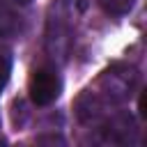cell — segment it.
I'll list each match as a JSON object with an SVG mask.
<instances>
[{
	"label": "cell",
	"instance_id": "cell-1",
	"mask_svg": "<svg viewBox=\"0 0 147 147\" xmlns=\"http://www.w3.org/2000/svg\"><path fill=\"white\" fill-rule=\"evenodd\" d=\"M28 92H30L32 103L48 106V103H53L60 96V92H62V78H60V74L53 67H39L30 76Z\"/></svg>",
	"mask_w": 147,
	"mask_h": 147
},
{
	"label": "cell",
	"instance_id": "cell-2",
	"mask_svg": "<svg viewBox=\"0 0 147 147\" xmlns=\"http://www.w3.org/2000/svg\"><path fill=\"white\" fill-rule=\"evenodd\" d=\"M133 80H136V71H133V69H129V71L124 69L122 74H119L117 69H113V71H106V74L101 76V85L106 87L108 96H115V99L126 96L129 90L133 87Z\"/></svg>",
	"mask_w": 147,
	"mask_h": 147
},
{
	"label": "cell",
	"instance_id": "cell-3",
	"mask_svg": "<svg viewBox=\"0 0 147 147\" xmlns=\"http://www.w3.org/2000/svg\"><path fill=\"white\" fill-rule=\"evenodd\" d=\"M23 30V18L11 2L0 0V37H14Z\"/></svg>",
	"mask_w": 147,
	"mask_h": 147
},
{
	"label": "cell",
	"instance_id": "cell-4",
	"mask_svg": "<svg viewBox=\"0 0 147 147\" xmlns=\"http://www.w3.org/2000/svg\"><path fill=\"white\" fill-rule=\"evenodd\" d=\"M99 5L103 7V11H108L113 16H124L133 9L136 0H99Z\"/></svg>",
	"mask_w": 147,
	"mask_h": 147
},
{
	"label": "cell",
	"instance_id": "cell-5",
	"mask_svg": "<svg viewBox=\"0 0 147 147\" xmlns=\"http://www.w3.org/2000/svg\"><path fill=\"white\" fill-rule=\"evenodd\" d=\"M9 71H11V55L7 51H0V90L9 80Z\"/></svg>",
	"mask_w": 147,
	"mask_h": 147
},
{
	"label": "cell",
	"instance_id": "cell-6",
	"mask_svg": "<svg viewBox=\"0 0 147 147\" xmlns=\"http://www.w3.org/2000/svg\"><path fill=\"white\" fill-rule=\"evenodd\" d=\"M7 2H11V5H28L30 0H7Z\"/></svg>",
	"mask_w": 147,
	"mask_h": 147
}]
</instances>
